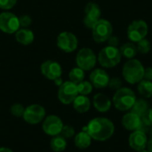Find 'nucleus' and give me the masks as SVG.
<instances>
[{
  "mask_svg": "<svg viewBox=\"0 0 152 152\" xmlns=\"http://www.w3.org/2000/svg\"><path fill=\"white\" fill-rule=\"evenodd\" d=\"M82 131L87 132L91 138L95 141L105 142L114 134L115 126L113 122L106 118H95Z\"/></svg>",
  "mask_w": 152,
  "mask_h": 152,
  "instance_id": "f257e3e1",
  "label": "nucleus"
},
{
  "mask_svg": "<svg viewBox=\"0 0 152 152\" xmlns=\"http://www.w3.org/2000/svg\"><path fill=\"white\" fill-rule=\"evenodd\" d=\"M144 66L138 59L128 60L122 68V76L124 79L131 85L138 84L143 79Z\"/></svg>",
  "mask_w": 152,
  "mask_h": 152,
  "instance_id": "f03ea898",
  "label": "nucleus"
},
{
  "mask_svg": "<svg viewBox=\"0 0 152 152\" xmlns=\"http://www.w3.org/2000/svg\"><path fill=\"white\" fill-rule=\"evenodd\" d=\"M136 100V95L132 89L128 87H122L116 91L113 95L112 102L117 110L120 111H126L132 109Z\"/></svg>",
  "mask_w": 152,
  "mask_h": 152,
  "instance_id": "7ed1b4c3",
  "label": "nucleus"
},
{
  "mask_svg": "<svg viewBox=\"0 0 152 152\" xmlns=\"http://www.w3.org/2000/svg\"><path fill=\"white\" fill-rule=\"evenodd\" d=\"M122 55L118 47L107 45L103 47L98 53L97 61L100 65L106 69H111L120 63Z\"/></svg>",
  "mask_w": 152,
  "mask_h": 152,
  "instance_id": "20e7f679",
  "label": "nucleus"
},
{
  "mask_svg": "<svg viewBox=\"0 0 152 152\" xmlns=\"http://www.w3.org/2000/svg\"><path fill=\"white\" fill-rule=\"evenodd\" d=\"M112 33V24L106 19H100L92 28L93 38L98 44L107 42Z\"/></svg>",
  "mask_w": 152,
  "mask_h": 152,
  "instance_id": "39448f33",
  "label": "nucleus"
},
{
  "mask_svg": "<svg viewBox=\"0 0 152 152\" xmlns=\"http://www.w3.org/2000/svg\"><path fill=\"white\" fill-rule=\"evenodd\" d=\"M97 62V57L94 52L88 47L81 48L76 56V63L78 68L85 71L92 70Z\"/></svg>",
  "mask_w": 152,
  "mask_h": 152,
  "instance_id": "423d86ee",
  "label": "nucleus"
},
{
  "mask_svg": "<svg viewBox=\"0 0 152 152\" xmlns=\"http://www.w3.org/2000/svg\"><path fill=\"white\" fill-rule=\"evenodd\" d=\"M148 32L149 26L143 20H134L127 28V37L133 43H137L140 40L146 38Z\"/></svg>",
  "mask_w": 152,
  "mask_h": 152,
  "instance_id": "0eeeda50",
  "label": "nucleus"
},
{
  "mask_svg": "<svg viewBox=\"0 0 152 152\" xmlns=\"http://www.w3.org/2000/svg\"><path fill=\"white\" fill-rule=\"evenodd\" d=\"M78 95L77 86L71 81H65L58 90V98L62 104H71Z\"/></svg>",
  "mask_w": 152,
  "mask_h": 152,
  "instance_id": "6e6552de",
  "label": "nucleus"
},
{
  "mask_svg": "<svg viewBox=\"0 0 152 152\" xmlns=\"http://www.w3.org/2000/svg\"><path fill=\"white\" fill-rule=\"evenodd\" d=\"M19 17L12 12H4L0 13V30L6 34H13L20 28Z\"/></svg>",
  "mask_w": 152,
  "mask_h": 152,
  "instance_id": "1a4fd4ad",
  "label": "nucleus"
},
{
  "mask_svg": "<svg viewBox=\"0 0 152 152\" xmlns=\"http://www.w3.org/2000/svg\"><path fill=\"white\" fill-rule=\"evenodd\" d=\"M78 45V40L75 34L63 31L57 37V46L64 53H72L77 50Z\"/></svg>",
  "mask_w": 152,
  "mask_h": 152,
  "instance_id": "9d476101",
  "label": "nucleus"
},
{
  "mask_svg": "<svg viewBox=\"0 0 152 152\" xmlns=\"http://www.w3.org/2000/svg\"><path fill=\"white\" fill-rule=\"evenodd\" d=\"M22 118L28 124H39L45 118V110L39 104H31L25 109Z\"/></svg>",
  "mask_w": 152,
  "mask_h": 152,
  "instance_id": "9b49d317",
  "label": "nucleus"
},
{
  "mask_svg": "<svg viewBox=\"0 0 152 152\" xmlns=\"http://www.w3.org/2000/svg\"><path fill=\"white\" fill-rule=\"evenodd\" d=\"M102 10L96 3L89 2L85 7V17L83 22L88 28H93L94 24L101 19Z\"/></svg>",
  "mask_w": 152,
  "mask_h": 152,
  "instance_id": "f8f14e48",
  "label": "nucleus"
},
{
  "mask_svg": "<svg viewBox=\"0 0 152 152\" xmlns=\"http://www.w3.org/2000/svg\"><path fill=\"white\" fill-rule=\"evenodd\" d=\"M63 126L64 125L61 119L58 116L50 115L45 118V119L43 120L42 128L46 134L50 136H55L61 134Z\"/></svg>",
  "mask_w": 152,
  "mask_h": 152,
  "instance_id": "ddd939ff",
  "label": "nucleus"
},
{
  "mask_svg": "<svg viewBox=\"0 0 152 152\" xmlns=\"http://www.w3.org/2000/svg\"><path fill=\"white\" fill-rule=\"evenodd\" d=\"M40 71L42 75L49 80H55L61 77L62 69L59 62L54 61H45L40 66Z\"/></svg>",
  "mask_w": 152,
  "mask_h": 152,
  "instance_id": "4468645a",
  "label": "nucleus"
},
{
  "mask_svg": "<svg viewBox=\"0 0 152 152\" xmlns=\"http://www.w3.org/2000/svg\"><path fill=\"white\" fill-rule=\"evenodd\" d=\"M89 78H90V82L93 85V86L97 89L106 88L109 86V82L110 79V75L103 69H94L91 72Z\"/></svg>",
  "mask_w": 152,
  "mask_h": 152,
  "instance_id": "2eb2a0df",
  "label": "nucleus"
},
{
  "mask_svg": "<svg viewBox=\"0 0 152 152\" xmlns=\"http://www.w3.org/2000/svg\"><path fill=\"white\" fill-rule=\"evenodd\" d=\"M129 146L135 151H141L145 150L148 143V138L143 131L136 130L134 131L128 139Z\"/></svg>",
  "mask_w": 152,
  "mask_h": 152,
  "instance_id": "dca6fc26",
  "label": "nucleus"
},
{
  "mask_svg": "<svg viewBox=\"0 0 152 152\" xmlns=\"http://www.w3.org/2000/svg\"><path fill=\"white\" fill-rule=\"evenodd\" d=\"M122 126L128 131H136L139 130L142 125V118L134 113V112H129L124 115L122 118Z\"/></svg>",
  "mask_w": 152,
  "mask_h": 152,
  "instance_id": "f3484780",
  "label": "nucleus"
},
{
  "mask_svg": "<svg viewBox=\"0 0 152 152\" xmlns=\"http://www.w3.org/2000/svg\"><path fill=\"white\" fill-rule=\"evenodd\" d=\"M111 103L112 102L110 99L106 94H103L102 93L96 94L93 99L94 107L99 112H102V113H105L109 111L111 108Z\"/></svg>",
  "mask_w": 152,
  "mask_h": 152,
  "instance_id": "a211bd4d",
  "label": "nucleus"
},
{
  "mask_svg": "<svg viewBox=\"0 0 152 152\" xmlns=\"http://www.w3.org/2000/svg\"><path fill=\"white\" fill-rule=\"evenodd\" d=\"M72 103H73V108L78 113H86L91 108V101L86 95L78 94Z\"/></svg>",
  "mask_w": 152,
  "mask_h": 152,
  "instance_id": "6ab92c4d",
  "label": "nucleus"
},
{
  "mask_svg": "<svg viewBox=\"0 0 152 152\" xmlns=\"http://www.w3.org/2000/svg\"><path fill=\"white\" fill-rule=\"evenodd\" d=\"M15 38L17 42L22 45H28L34 41V33L28 28H19L15 33Z\"/></svg>",
  "mask_w": 152,
  "mask_h": 152,
  "instance_id": "aec40b11",
  "label": "nucleus"
},
{
  "mask_svg": "<svg viewBox=\"0 0 152 152\" xmlns=\"http://www.w3.org/2000/svg\"><path fill=\"white\" fill-rule=\"evenodd\" d=\"M119 51H120L122 57H125L126 59H128V60L135 58V56L138 53L136 45L131 41L121 45V46L119 47Z\"/></svg>",
  "mask_w": 152,
  "mask_h": 152,
  "instance_id": "412c9836",
  "label": "nucleus"
},
{
  "mask_svg": "<svg viewBox=\"0 0 152 152\" xmlns=\"http://www.w3.org/2000/svg\"><path fill=\"white\" fill-rule=\"evenodd\" d=\"M74 142H75L76 147L81 150H85V149H87L91 145L92 138L87 132L82 131L75 136Z\"/></svg>",
  "mask_w": 152,
  "mask_h": 152,
  "instance_id": "4be33fe9",
  "label": "nucleus"
},
{
  "mask_svg": "<svg viewBox=\"0 0 152 152\" xmlns=\"http://www.w3.org/2000/svg\"><path fill=\"white\" fill-rule=\"evenodd\" d=\"M137 90L142 97L145 99L151 98L152 97V81L142 79L138 83Z\"/></svg>",
  "mask_w": 152,
  "mask_h": 152,
  "instance_id": "5701e85b",
  "label": "nucleus"
},
{
  "mask_svg": "<svg viewBox=\"0 0 152 152\" xmlns=\"http://www.w3.org/2000/svg\"><path fill=\"white\" fill-rule=\"evenodd\" d=\"M50 146L53 151L61 152L63 151L67 147V141L61 134L55 135V136H53V138L51 139Z\"/></svg>",
  "mask_w": 152,
  "mask_h": 152,
  "instance_id": "b1692460",
  "label": "nucleus"
},
{
  "mask_svg": "<svg viewBox=\"0 0 152 152\" xmlns=\"http://www.w3.org/2000/svg\"><path fill=\"white\" fill-rule=\"evenodd\" d=\"M132 112L139 115L141 118L143 116V114L149 110V103L144 99H139L136 100L134 106L132 107Z\"/></svg>",
  "mask_w": 152,
  "mask_h": 152,
  "instance_id": "393cba45",
  "label": "nucleus"
},
{
  "mask_svg": "<svg viewBox=\"0 0 152 152\" xmlns=\"http://www.w3.org/2000/svg\"><path fill=\"white\" fill-rule=\"evenodd\" d=\"M85 76H86L85 75V70H83L82 69H80L78 67L73 68L69 73V81L73 82L76 85L82 82L85 79Z\"/></svg>",
  "mask_w": 152,
  "mask_h": 152,
  "instance_id": "a878e982",
  "label": "nucleus"
},
{
  "mask_svg": "<svg viewBox=\"0 0 152 152\" xmlns=\"http://www.w3.org/2000/svg\"><path fill=\"white\" fill-rule=\"evenodd\" d=\"M77 86L78 94H81V95H88V94H90L92 93V91H93V88H94L91 82L90 81H86V80H83L82 82L77 84Z\"/></svg>",
  "mask_w": 152,
  "mask_h": 152,
  "instance_id": "bb28decb",
  "label": "nucleus"
},
{
  "mask_svg": "<svg viewBox=\"0 0 152 152\" xmlns=\"http://www.w3.org/2000/svg\"><path fill=\"white\" fill-rule=\"evenodd\" d=\"M136 47H137L138 53H140L142 54H146V53H150V51L151 49V44L147 38H143L136 43Z\"/></svg>",
  "mask_w": 152,
  "mask_h": 152,
  "instance_id": "cd10ccee",
  "label": "nucleus"
},
{
  "mask_svg": "<svg viewBox=\"0 0 152 152\" xmlns=\"http://www.w3.org/2000/svg\"><path fill=\"white\" fill-rule=\"evenodd\" d=\"M25 108L20 104V103H14L13 105H12L11 107V113L12 116L16 117V118H20L23 116Z\"/></svg>",
  "mask_w": 152,
  "mask_h": 152,
  "instance_id": "c85d7f7f",
  "label": "nucleus"
},
{
  "mask_svg": "<svg viewBox=\"0 0 152 152\" xmlns=\"http://www.w3.org/2000/svg\"><path fill=\"white\" fill-rule=\"evenodd\" d=\"M111 90L118 91L120 88L123 87V81L119 77H112L110 79L109 86H108Z\"/></svg>",
  "mask_w": 152,
  "mask_h": 152,
  "instance_id": "c756f323",
  "label": "nucleus"
},
{
  "mask_svg": "<svg viewBox=\"0 0 152 152\" xmlns=\"http://www.w3.org/2000/svg\"><path fill=\"white\" fill-rule=\"evenodd\" d=\"M61 136H63L65 139H69V138H71L74 136L75 134V129L71 126H69V125H66V126H63L62 129H61V132L60 134Z\"/></svg>",
  "mask_w": 152,
  "mask_h": 152,
  "instance_id": "7c9ffc66",
  "label": "nucleus"
},
{
  "mask_svg": "<svg viewBox=\"0 0 152 152\" xmlns=\"http://www.w3.org/2000/svg\"><path fill=\"white\" fill-rule=\"evenodd\" d=\"M142 124L152 127V109L149 108V110L142 117Z\"/></svg>",
  "mask_w": 152,
  "mask_h": 152,
  "instance_id": "2f4dec72",
  "label": "nucleus"
},
{
  "mask_svg": "<svg viewBox=\"0 0 152 152\" xmlns=\"http://www.w3.org/2000/svg\"><path fill=\"white\" fill-rule=\"evenodd\" d=\"M19 22H20V26L22 28H28L31 25L32 23V20L30 18V16L27 15V14H23L21 16L19 17Z\"/></svg>",
  "mask_w": 152,
  "mask_h": 152,
  "instance_id": "473e14b6",
  "label": "nucleus"
},
{
  "mask_svg": "<svg viewBox=\"0 0 152 152\" xmlns=\"http://www.w3.org/2000/svg\"><path fill=\"white\" fill-rule=\"evenodd\" d=\"M17 0H0V9L10 10L16 4Z\"/></svg>",
  "mask_w": 152,
  "mask_h": 152,
  "instance_id": "72a5a7b5",
  "label": "nucleus"
},
{
  "mask_svg": "<svg viewBox=\"0 0 152 152\" xmlns=\"http://www.w3.org/2000/svg\"><path fill=\"white\" fill-rule=\"evenodd\" d=\"M108 45H110V46H114V47H118V45H119V38L117 37V36H113L111 35L110 37V38L108 39Z\"/></svg>",
  "mask_w": 152,
  "mask_h": 152,
  "instance_id": "f704fd0d",
  "label": "nucleus"
},
{
  "mask_svg": "<svg viewBox=\"0 0 152 152\" xmlns=\"http://www.w3.org/2000/svg\"><path fill=\"white\" fill-rule=\"evenodd\" d=\"M143 79H146V80H149V81H152V67L145 68Z\"/></svg>",
  "mask_w": 152,
  "mask_h": 152,
  "instance_id": "c9c22d12",
  "label": "nucleus"
},
{
  "mask_svg": "<svg viewBox=\"0 0 152 152\" xmlns=\"http://www.w3.org/2000/svg\"><path fill=\"white\" fill-rule=\"evenodd\" d=\"M53 81H54L55 86H61L62 85V83H63V80L61 79V77L56 78V79H55V80H53Z\"/></svg>",
  "mask_w": 152,
  "mask_h": 152,
  "instance_id": "e433bc0d",
  "label": "nucleus"
},
{
  "mask_svg": "<svg viewBox=\"0 0 152 152\" xmlns=\"http://www.w3.org/2000/svg\"><path fill=\"white\" fill-rule=\"evenodd\" d=\"M147 147H148V151L152 152V139L150 140V142H148Z\"/></svg>",
  "mask_w": 152,
  "mask_h": 152,
  "instance_id": "4c0bfd02",
  "label": "nucleus"
},
{
  "mask_svg": "<svg viewBox=\"0 0 152 152\" xmlns=\"http://www.w3.org/2000/svg\"><path fill=\"white\" fill-rule=\"evenodd\" d=\"M0 152H12V151L8 149V148H5V147H1L0 148Z\"/></svg>",
  "mask_w": 152,
  "mask_h": 152,
  "instance_id": "58836bf2",
  "label": "nucleus"
},
{
  "mask_svg": "<svg viewBox=\"0 0 152 152\" xmlns=\"http://www.w3.org/2000/svg\"><path fill=\"white\" fill-rule=\"evenodd\" d=\"M137 152H149L148 151H145V150H143V151H137Z\"/></svg>",
  "mask_w": 152,
  "mask_h": 152,
  "instance_id": "ea45409f",
  "label": "nucleus"
},
{
  "mask_svg": "<svg viewBox=\"0 0 152 152\" xmlns=\"http://www.w3.org/2000/svg\"><path fill=\"white\" fill-rule=\"evenodd\" d=\"M151 139H152V129L151 131Z\"/></svg>",
  "mask_w": 152,
  "mask_h": 152,
  "instance_id": "a19ab883",
  "label": "nucleus"
}]
</instances>
